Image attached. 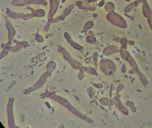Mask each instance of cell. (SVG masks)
Returning a JSON list of instances; mask_svg holds the SVG:
<instances>
[{
  "mask_svg": "<svg viewBox=\"0 0 152 128\" xmlns=\"http://www.w3.org/2000/svg\"><path fill=\"white\" fill-rule=\"evenodd\" d=\"M50 13L53 14L55 13V11L57 10L58 5H59V0H50Z\"/></svg>",
  "mask_w": 152,
  "mask_h": 128,
  "instance_id": "cell-1",
  "label": "cell"
},
{
  "mask_svg": "<svg viewBox=\"0 0 152 128\" xmlns=\"http://www.w3.org/2000/svg\"><path fill=\"white\" fill-rule=\"evenodd\" d=\"M30 4H41L46 5L47 2L45 0H30Z\"/></svg>",
  "mask_w": 152,
  "mask_h": 128,
  "instance_id": "cell-3",
  "label": "cell"
},
{
  "mask_svg": "<svg viewBox=\"0 0 152 128\" xmlns=\"http://www.w3.org/2000/svg\"><path fill=\"white\" fill-rule=\"evenodd\" d=\"M29 4L30 0H15L12 2V4L14 6H24Z\"/></svg>",
  "mask_w": 152,
  "mask_h": 128,
  "instance_id": "cell-2",
  "label": "cell"
}]
</instances>
